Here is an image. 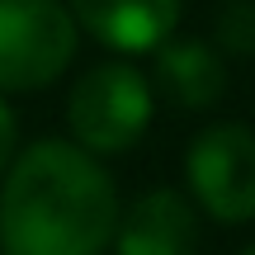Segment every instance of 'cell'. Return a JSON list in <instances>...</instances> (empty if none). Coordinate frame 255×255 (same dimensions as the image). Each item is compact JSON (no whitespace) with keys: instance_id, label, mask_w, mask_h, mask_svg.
<instances>
[{"instance_id":"cell-5","label":"cell","mask_w":255,"mask_h":255,"mask_svg":"<svg viewBox=\"0 0 255 255\" xmlns=\"http://www.w3.org/2000/svg\"><path fill=\"white\" fill-rule=\"evenodd\" d=\"M66 9L81 33L128 62L151 57L165 38H175L184 0H66Z\"/></svg>"},{"instance_id":"cell-4","label":"cell","mask_w":255,"mask_h":255,"mask_svg":"<svg viewBox=\"0 0 255 255\" xmlns=\"http://www.w3.org/2000/svg\"><path fill=\"white\" fill-rule=\"evenodd\" d=\"M184 189L213 222H255V128L208 123L184 146Z\"/></svg>"},{"instance_id":"cell-9","label":"cell","mask_w":255,"mask_h":255,"mask_svg":"<svg viewBox=\"0 0 255 255\" xmlns=\"http://www.w3.org/2000/svg\"><path fill=\"white\" fill-rule=\"evenodd\" d=\"M19 156V119L9 109V100L0 95V175L9 170V161Z\"/></svg>"},{"instance_id":"cell-1","label":"cell","mask_w":255,"mask_h":255,"mask_svg":"<svg viewBox=\"0 0 255 255\" xmlns=\"http://www.w3.org/2000/svg\"><path fill=\"white\" fill-rule=\"evenodd\" d=\"M119 213V184L100 156L38 137L0 175V255H109Z\"/></svg>"},{"instance_id":"cell-7","label":"cell","mask_w":255,"mask_h":255,"mask_svg":"<svg viewBox=\"0 0 255 255\" xmlns=\"http://www.w3.org/2000/svg\"><path fill=\"white\" fill-rule=\"evenodd\" d=\"M146 81H151V90L165 104L189 109V114H208L213 104H222V95L232 85L227 81V57L208 38H194V33L165 38L151 52V76Z\"/></svg>"},{"instance_id":"cell-10","label":"cell","mask_w":255,"mask_h":255,"mask_svg":"<svg viewBox=\"0 0 255 255\" xmlns=\"http://www.w3.org/2000/svg\"><path fill=\"white\" fill-rule=\"evenodd\" d=\"M237 255H255V241H251V246H246V251H237Z\"/></svg>"},{"instance_id":"cell-3","label":"cell","mask_w":255,"mask_h":255,"mask_svg":"<svg viewBox=\"0 0 255 255\" xmlns=\"http://www.w3.org/2000/svg\"><path fill=\"white\" fill-rule=\"evenodd\" d=\"M81 52V28L62 0H0V95L57 85Z\"/></svg>"},{"instance_id":"cell-6","label":"cell","mask_w":255,"mask_h":255,"mask_svg":"<svg viewBox=\"0 0 255 255\" xmlns=\"http://www.w3.org/2000/svg\"><path fill=\"white\" fill-rule=\"evenodd\" d=\"M199 208L189 194L156 184V189L137 194L119 213V232H114V255H199Z\"/></svg>"},{"instance_id":"cell-8","label":"cell","mask_w":255,"mask_h":255,"mask_svg":"<svg viewBox=\"0 0 255 255\" xmlns=\"http://www.w3.org/2000/svg\"><path fill=\"white\" fill-rule=\"evenodd\" d=\"M208 43L222 57H255V0H222Z\"/></svg>"},{"instance_id":"cell-2","label":"cell","mask_w":255,"mask_h":255,"mask_svg":"<svg viewBox=\"0 0 255 255\" xmlns=\"http://www.w3.org/2000/svg\"><path fill=\"white\" fill-rule=\"evenodd\" d=\"M156 119V90L132 62H100L66 95V142L90 156H123Z\"/></svg>"}]
</instances>
